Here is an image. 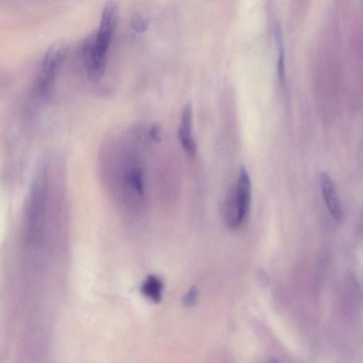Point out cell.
I'll return each mask as SVG.
<instances>
[{
    "instance_id": "obj_1",
    "label": "cell",
    "mask_w": 363,
    "mask_h": 363,
    "mask_svg": "<svg viewBox=\"0 0 363 363\" xmlns=\"http://www.w3.org/2000/svg\"><path fill=\"white\" fill-rule=\"evenodd\" d=\"M150 136L131 127L111 135L102 145L99 170L103 187L124 206L133 208L144 200L147 188L146 151Z\"/></svg>"
},
{
    "instance_id": "obj_2",
    "label": "cell",
    "mask_w": 363,
    "mask_h": 363,
    "mask_svg": "<svg viewBox=\"0 0 363 363\" xmlns=\"http://www.w3.org/2000/svg\"><path fill=\"white\" fill-rule=\"evenodd\" d=\"M118 6L109 2L105 6L98 32L89 36L82 45V56L88 77L97 81L106 71L107 54L118 21Z\"/></svg>"
},
{
    "instance_id": "obj_3",
    "label": "cell",
    "mask_w": 363,
    "mask_h": 363,
    "mask_svg": "<svg viewBox=\"0 0 363 363\" xmlns=\"http://www.w3.org/2000/svg\"><path fill=\"white\" fill-rule=\"evenodd\" d=\"M252 202V181L244 167L240 170L236 188L227 203V221L236 230L245 222Z\"/></svg>"
},
{
    "instance_id": "obj_4",
    "label": "cell",
    "mask_w": 363,
    "mask_h": 363,
    "mask_svg": "<svg viewBox=\"0 0 363 363\" xmlns=\"http://www.w3.org/2000/svg\"><path fill=\"white\" fill-rule=\"evenodd\" d=\"M321 188L327 207L331 216L340 221L344 217L342 203L339 199L333 180L327 173H322L320 177Z\"/></svg>"
},
{
    "instance_id": "obj_5",
    "label": "cell",
    "mask_w": 363,
    "mask_h": 363,
    "mask_svg": "<svg viewBox=\"0 0 363 363\" xmlns=\"http://www.w3.org/2000/svg\"><path fill=\"white\" fill-rule=\"evenodd\" d=\"M192 108L188 104L182 113L181 126L178 131V138L182 146L191 155L197 153V146L192 134Z\"/></svg>"
},
{
    "instance_id": "obj_6",
    "label": "cell",
    "mask_w": 363,
    "mask_h": 363,
    "mask_svg": "<svg viewBox=\"0 0 363 363\" xmlns=\"http://www.w3.org/2000/svg\"><path fill=\"white\" fill-rule=\"evenodd\" d=\"M164 285L162 280L155 276H149L144 283L142 291L144 296L157 303L162 301Z\"/></svg>"
},
{
    "instance_id": "obj_7",
    "label": "cell",
    "mask_w": 363,
    "mask_h": 363,
    "mask_svg": "<svg viewBox=\"0 0 363 363\" xmlns=\"http://www.w3.org/2000/svg\"><path fill=\"white\" fill-rule=\"evenodd\" d=\"M133 29L139 33H143L148 29V21L140 15H135L131 19Z\"/></svg>"
},
{
    "instance_id": "obj_8",
    "label": "cell",
    "mask_w": 363,
    "mask_h": 363,
    "mask_svg": "<svg viewBox=\"0 0 363 363\" xmlns=\"http://www.w3.org/2000/svg\"><path fill=\"white\" fill-rule=\"evenodd\" d=\"M197 291L195 288H192L190 290L188 294L186 295L185 302L187 305H192L196 299Z\"/></svg>"
}]
</instances>
